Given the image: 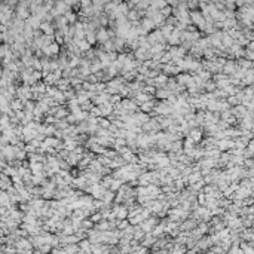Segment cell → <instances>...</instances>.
<instances>
[{
  "instance_id": "1",
  "label": "cell",
  "mask_w": 254,
  "mask_h": 254,
  "mask_svg": "<svg viewBox=\"0 0 254 254\" xmlns=\"http://www.w3.org/2000/svg\"><path fill=\"white\" fill-rule=\"evenodd\" d=\"M156 226V219H144V220L140 223V229L143 232H150Z\"/></svg>"
},
{
  "instance_id": "2",
  "label": "cell",
  "mask_w": 254,
  "mask_h": 254,
  "mask_svg": "<svg viewBox=\"0 0 254 254\" xmlns=\"http://www.w3.org/2000/svg\"><path fill=\"white\" fill-rule=\"evenodd\" d=\"M113 214H114L116 219H125V217L128 215V209H126V207H120V205H118V207L113 208Z\"/></svg>"
},
{
  "instance_id": "3",
  "label": "cell",
  "mask_w": 254,
  "mask_h": 254,
  "mask_svg": "<svg viewBox=\"0 0 254 254\" xmlns=\"http://www.w3.org/2000/svg\"><path fill=\"white\" fill-rule=\"evenodd\" d=\"M236 68H238V67H236V64H235V62L229 61V62H225V64H223L221 70L225 71V74H230V76H232V74L236 71Z\"/></svg>"
},
{
  "instance_id": "4",
  "label": "cell",
  "mask_w": 254,
  "mask_h": 254,
  "mask_svg": "<svg viewBox=\"0 0 254 254\" xmlns=\"http://www.w3.org/2000/svg\"><path fill=\"white\" fill-rule=\"evenodd\" d=\"M155 106H156V103H155L152 98H150V100H147L146 103H141V104H140V108L143 110V112L147 113V112H153Z\"/></svg>"
},
{
  "instance_id": "5",
  "label": "cell",
  "mask_w": 254,
  "mask_h": 254,
  "mask_svg": "<svg viewBox=\"0 0 254 254\" xmlns=\"http://www.w3.org/2000/svg\"><path fill=\"white\" fill-rule=\"evenodd\" d=\"M201 131L199 130H190L189 131V140H192L193 143H198V141L201 140Z\"/></svg>"
},
{
  "instance_id": "6",
  "label": "cell",
  "mask_w": 254,
  "mask_h": 254,
  "mask_svg": "<svg viewBox=\"0 0 254 254\" xmlns=\"http://www.w3.org/2000/svg\"><path fill=\"white\" fill-rule=\"evenodd\" d=\"M135 56L138 60H147L149 56H152V54H149L146 48H141V49H138V51L135 52Z\"/></svg>"
},
{
  "instance_id": "7",
  "label": "cell",
  "mask_w": 254,
  "mask_h": 254,
  "mask_svg": "<svg viewBox=\"0 0 254 254\" xmlns=\"http://www.w3.org/2000/svg\"><path fill=\"white\" fill-rule=\"evenodd\" d=\"M143 239V247H150V245H153V242H155V236H153L152 233H149V235H146V236L141 238Z\"/></svg>"
},
{
  "instance_id": "8",
  "label": "cell",
  "mask_w": 254,
  "mask_h": 254,
  "mask_svg": "<svg viewBox=\"0 0 254 254\" xmlns=\"http://www.w3.org/2000/svg\"><path fill=\"white\" fill-rule=\"evenodd\" d=\"M169 55H171V58H174V60H177V58H181V56L184 55V49H177V48H172V49L169 51Z\"/></svg>"
},
{
  "instance_id": "9",
  "label": "cell",
  "mask_w": 254,
  "mask_h": 254,
  "mask_svg": "<svg viewBox=\"0 0 254 254\" xmlns=\"http://www.w3.org/2000/svg\"><path fill=\"white\" fill-rule=\"evenodd\" d=\"M103 201L106 204H110L114 199V195H113V190H106V192L103 193V198H101Z\"/></svg>"
},
{
  "instance_id": "10",
  "label": "cell",
  "mask_w": 254,
  "mask_h": 254,
  "mask_svg": "<svg viewBox=\"0 0 254 254\" xmlns=\"http://www.w3.org/2000/svg\"><path fill=\"white\" fill-rule=\"evenodd\" d=\"M196 225H198V221L190 220V221H187V223H184V225H178V227H180L181 230H189V229L196 227Z\"/></svg>"
},
{
  "instance_id": "11",
  "label": "cell",
  "mask_w": 254,
  "mask_h": 254,
  "mask_svg": "<svg viewBox=\"0 0 254 254\" xmlns=\"http://www.w3.org/2000/svg\"><path fill=\"white\" fill-rule=\"evenodd\" d=\"M190 77H192V76H189V74H186V73L184 74L181 73V74L177 76V82H178L180 85H187V82L190 80Z\"/></svg>"
},
{
  "instance_id": "12",
  "label": "cell",
  "mask_w": 254,
  "mask_h": 254,
  "mask_svg": "<svg viewBox=\"0 0 254 254\" xmlns=\"http://www.w3.org/2000/svg\"><path fill=\"white\" fill-rule=\"evenodd\" d=\"M80 247H82V250L83 251H91V242H89V239L88 241H80Z\"/></svg>"
},
{
  "instance_id": "13",
  "label": "cell",
  "mask_w": 254,
  "mask_h": 254,
  "mask_svg": "<svg viewBox=\"0 0 254 254\" xmlns=\"http://www.w3.org/2000/svg\"><path fill=\"white\" fill-rule=\"evenodd\" d=\"M97 122H98V124H100V126H101V128H108V126H110V122H108V120H107V119H100V118H98V119H97Z\"/></svg>"
},
{
  "instance_id": "14",
  "label": "cell",
  "mask_w": 254,
  "mask_h": 254,
  "mask_svg": "<svg viewBox=\"0 0 254 254\" xmlns=\"http://www.w3.org/2000/svg\"><path fill=\"white\" fill-rule=\"evenodd\" d=\"M108 227H110V221H103V223H100V225L97 226L98 230H107Z\"/></svg>"
},
{
  "instance_id": "15",
  "label": "cell",
  "mask_w": 254,
  "mask_h": 254,
  "mask_svg": "<svg viewBox=\"0 0 254 254\" xmlns=\"http://www.w3.org/2000/svg\"><path fill=\"white\" fill-rule=\"evenodd\" d=\"M56 118H58V119H61V118H66V116H67V114H68V112H66V110H62V108H58V110H56Z\"/></svg>"
},
{
  "instance_id": "16",
  "label": "cell",
  "mask_w": 254,
  "mask_h": 254,
  "mask_svg": "<svg viewBox=\"0 0 254 254\" xmlns=\"http://www.w3.org/2000/svg\"><path fill=\"white\" fill-rule=\"evenodd\" d=\"M76 43L79 45L80 49H88V48H89V43H86V42H80V40L76 39Z\"/></svg>"
},
{
  "instance_id": "17",
  "label": "cell",
  "mask_w": 254,
  "mask_h": 254,
  "mask_svg": "<svg viewBox=\"0 0 254 254\" xmlns=\"http://www.w3.org/2000/svg\"><path fill=\"white\" fill-rule=\"evenodd\" d=\"M98 40H100V42H106V40H107V34L104 33V31H101V33L98 34Z\"/></svg>"
},
{
  "instance_id": "18",
  "label": "cell",
  "mask_w": 254,
  "mask_h": 254,
  "mask_svg": "<svg viewBox=\"0 0 254 254\" xmlns=\"http://www.w3.org/2000/svg\"><path fill=\"white\" fill-rule=\"evenodd\" d=\"M64 250H66V251H68V253H73V251H77L79 248H77L76 245H70V247H67V248H64Z\"/></svg>"
},
{
  "instance_id": "19",
  "label": "cell",
  "mask_w": 254,
  "mask_h": 254,
  "mask_svg": "<svg viewBox=\"0 0 254 254\" xmlns=\"http://www.w3.org/2000/svg\"><path fill=\"white\" fill-rule=\"evenodd\" d=\"M80 227H92V221H82Z\"/></svg>"
},
{
  "instance_id": "20",
  "label": "cell",
  "mask_w": 254,
  "mask_h": 254,
  "mask_svg": "<svg viewBox=\"0 0 254 254\" xmlns=\"http://www.w3.org/2000/svg\"><path fill=\"white\" fill-rule=\"evenodd\" d=\"M48 51H49V52H48V54H56V51H58V46H56V45L51 46V48H49Z\"/></svg>"
},
{
  "instance_id": "21",
  "label": "cell",
  "mask_w": 254,
  "mask_h": 254,
  "mask_svg": "<svg viewBox=\"0 0 254 254\" xmlns=\"http://www.w3.org/2000/svg\"><path fill=\"white\" fill-rule=\"evenodd\" d=\"M232 43H233V42H232L230 37H225V45H226V46H230Z\"/></svg>"
}]
</instances>
